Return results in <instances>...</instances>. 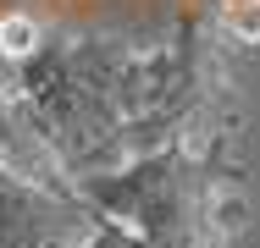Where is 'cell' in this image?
Listing matches in <instances>:
<instances>
[{
	"mask_svg": "<svg viewBox=\"0 0 260 248\" xmlns=\"http://www.w3.org/2000/svg\"><path fill=\"white\" fill-rule=\"evenodd\" d=\"M72 188L133 248H227L249 226L244 160L188 144L150 149L116 171L78 177Z\"/></svg>",
	"mask_w": 260,
	"mask_h": 248,
	"instance_id": "cell-1",
	"label": "cell"
},
{
	"mask_svg": "<svg viewBox=\"0 0 260 248\" xmlns=\"http://www.w3.org/2000/svg\"><path fill=\"white\" fill-rule=\"evenodd\" d=\"M0 171L34 182V188H55V193H72V177L67 166L55 160V149L45 144V133L34 127L22 94L11 89V72L0 77Z\"/></svg>",
	"mask_w": 260,
	"mask_h": 248,
	"instance_id": "cell-3",
	"label": "cell"
},
{
	"mask_svg": "<svg viewBox=\"0 0 260 248\" xmlns=\"http://www.w3.org/2000/svg\"><path fill=\"white\" fill-rule=\"evenodd\" d=\"M100 226L78 188L55 193L0 171V248H83Z\"/></svg>",
	"mask_w": 260,
	"mask_h": 248,
	"instance_id": "cell-2",
	"label": "cell"
},
{
	"mask_svg": "<svg viewBox=\"0 0 260 248\" xmlns=\"http://www.w3.org/2000/svg\"><path fill=\"white\" fill-rule=\"evenodd\" d=\"M210 28L227 45H255L260 50V0H210Z\"/></svg>",
	"mask_w": 260,
	"mask_h": 248,
	"instance_id": "cell-4",
	"label": "cell"
},
{
	"mask_svg": "<svg viewBox=\"0 0 260 248\" xmlns=\"http://www.w3.org/2000/svg\"><path fill=\"white\" fill-rule=\"evenodd\" d=\"M122 243H127V237H122V232H116V226L105 221V226H100V232H94V237H89L83 248H122Z\"/></svg>",
	"mask_w": 260,
	"mask_h": 248,
	"instance_id": "cell-5",
	"label": "cell"
}]
</instances>
